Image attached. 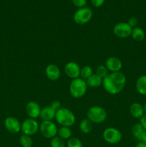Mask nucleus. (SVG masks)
Instances as JSON below:
<instances>
[{"instance_id":"obj_17","label":"nucleus","mask_w":146,"mask_h":147,"mask_svg":"<svg viewBox=\"0 0 146 147\" xmlns=\"http://www.w3.org/2000/svg\"><path fill=\"white\" fill-rule=\"evenodd\" d=\"M102 78L97 76L95 73H93L85 81L88 87L95 88H99L102 85Z\"/></svg>"},{"instance_id":"obj_20","label":"nucleus","mask_w":146,"mask_h":147,"mask_svg":"<svg viewBox=\"0 0 146 147\" xmlns=\"http://www.w3.org/2000/svg\"><path fill=\"white\" fill-rule=\"evenodd\" d=\"M57 135L59 137L62 139L63 140H68L72 137V131L70 127L67 126H61L58 129Z\"/></svg>"},{"instance_id":"obj_4","label":"nucleus","mask_w":146,"mask_h":147,"mask_svg":"<svg viewBox=\"0 0 146 147\" xmlns=\"http://www.w3.org/2000/svg\"><path fill=\"white\" fill-rule=\"evenodd\" d=\"M107 117V113L104 108L99 106H92L87 113V118L94 123H102L105 121Z\"/></svg>"},{"instance_id":"obj_18","label":"nucleus","mask_w":146,"mask_h":147,"mask_svg":"<svg viewBox=\"0 0 146 147\" xmlns=\"http://www.w3.org/2000/svg\"><path fill=\"white\" fill-rule=\"evenodd\" d=\"M136 90L140 95H146V75L140 76L137 78L135 84Z\"/></svg>"},{"instance_id":"obj_28","label":"nucleus","mask_w":146,"mask_h":147,"mask_svg":"<svg viewBox=\"0 0 146 147\" xmlns=\"http://www.w3.org/2000/svg\"><path fill=\"white\" fill-rule=\"evenodd\" d=\"M72 2L79 9L86 7L87 5V0H72Z\"/></svg>"},{"instance_id":"obj_1","label":"nucleus","mask_w":146,"mask_h":147,"mask_svg":"<svg viewBox=\"0 0 146 147\" xmlns=\"http://www.w3.org/2000/svg\"><path fill=\"white\" fill-rule=\"evenodd\" d=\"M126 81L125 75L121 71L110 73L103 79L102 86L108 93L116 95L123 90Z\"/></svg>"},{"instance_id":"obj_2","label":"nucleus","mask_w":146,"mask_h":147,"mask_svg":"<svg viewBox=\"0 0 146 147\" xmlns=\"http://www.w3.org/2000/svg\"><path fill=\"white\" fill-rule=\"evenodd\" d=\"M56 121L61 126L71 127L75 123L76 117L74 113L67 108H60L55 115Z\"/></svg>"},{"instance_id":"obj_9","label":"nucleus","mask_w":146,"mask_h":147,"mask_svg":"<svg viewBox=\"0 0 146 147\" xmlns=\"http://www.w3.org/2000/svg\"><path fill=\"white\" fill-rule=\"evenodd\" d=\"M133 28L127 24V22H119L115 25L113 33L119 38H127L131 36Z\"/></svg>"},{"instance_id":"obj_30","label":"nucleus","mask_w":146,"mask_h":147,"mask_svg":"<svg viewBox=\"0 0 146 147\" xmlns=\"http://www.w3.org/2000/svg\"><path fill=\"white\" fill-rule=\"evenodd\" d=\"M91 3L94 7H100L104 4V0H91Z\"/></svg>"},{"instance_id":"obj_22","label":"nucleus","mask_w":146,"mask_h":147,"mask_svg":"<svg viewBox=\"0 0 146 147\" xmlns=\"http://www.w3.org/2000/svg\"><path fill=\"white\" fill-rule=\"evenodd\" d=\"M19 142L22 147H32L34 144V142L31 136L26 134H22L20 136Z\"/></svg>"},{"instance_id":"obj_16","label":"nucleus","mask_w":146,"mask_h":147,"mask_svg":"<svg viewBox=\"0 0 146 147\" xmlns=\"http://www.w3.org/2000/svg\"><path fill=\"white\" fill-rule=\"evenodd\" d=\"M130 113L133 118L136 119H140L145 114L143 106L140 103H133L130 107Z\"/></svg>"},{"instance_id":"obj_25","label":"nucleus","mask_w":146,"mask_h":147,"mask_svg":"<svg viewBox=\"0 0 146 147\" xmlns=\"http://www.w3.org/2000/svg\"><path fill=\"white\" fill-rule=\"evenodd\" d=\"M50 146L51 147H65L66 144L64 142V140L59 137L58 136H56L51 139Z\"/></svg>"},{"instance_id":"obj_29","label":"nucleus","mask_w":146,"mask_h":147,"mask_svg":"<svg viewBox=\"0 0 146 147\" xmlns=\"http://www.w3.org/2000/svg\"><path fill=\"white\" fill-rule=\"evenodd\" d=\"M137 23H138V20H137V19L135 17H130L128 20V21H127V24H128L132 28H134V27H137Z\"/></svg>"},{"instance_id":"obj_13","label":"nucleus","mask_w":146,"mask_h":147,"mask_svg":"<svg viewBox=\"0 0 146 147\" xmlns=\"http://www.w3.org/2000/svg\"><path fill=\"white\" fill-rule=\"evenodd\" d=\"M26 113L27 116L31 119H36L40 116V113H41V107L35 101H29L26 105Z\"/></svg>"},{"instance_id":"obj_34","label":"nucleus","mask_w":146,"mask_h":147,"mask_svg":"<svg viewBox=\"0 0 146 147\" xmlns=\"http://www.w3.org/2000/svg\"><path fill=\"white\" fill-rule=\"evenodd\" d=\"M135 147H146V143H144V142H139L137 144Z\"/></svg>"},{"instance_id":"obj_32","label":"nucleus","mask_w":146,"mask_h":147,"mask_svg":"<svg viewBox=\"0 0 146 147\" xmlns=\"http://www.w3.org/2000/svg\"><path fill=\"white\" fill-rule=\"evenodd\" d=\"M140 123L142 125L144 130H146V113L143 115L141 119H140Z\"/></svg>"},{"instance_id":"obj_26","label":"nucleus","mask_w":146,"mask_h":147,"mask_svg":"<svg viewBox=\"0 0 146 147\" xmlns=\"http://www.w3.org/2000/svg\"><path fill=\"white\" fill-rule=\"evenodd\" d=\"M95 74L100 77L101 78L104 79L107 75L109 74V71L105 67V65H99L97 66L95 70Z\"/></svg>"},{"instance_id":"obj_7","label":"nucleus","mask_w":146,"mask_h":147,"mask_svg":"<svg viewBox=\"0 0 146 147\" xmlns=\"http://www.w3.org/2000/svg\"><path fill=\"white\" fill-rule=\"evenodd\" d=\"M58 128L52 121H45L40 124V131L46 139H52L57 135Z\"/></svg>"},{"instance_id":"obj_15","label":"nucleus","mask_w":146,"mask_h":147,"mask_svg":"<svg viewBox=\"0 0 146 147\" xmlns=\"http://www.w3.org/2000/svg\"><path fill=\"white\" fill-rule=\"evenodd\" d=\"M57 111L54 109L51 105L46 106V107L42 109L40 118L42 120V121H52L53 119H55V115Z\"/></svg>"},{"instance_id":"obj_24","label":"nucleus","mask_w":146,"mask_h":147,"mask_svg":"<svg viewBox=\"0 0 146 147\" xmlns=\"http://www.w3.org/2000/svg\"><path fill=\"white\" fill-rule=\"evenodd\" d=\"M143 131H144V129L140 123H135L132 128V134L134 136L135 139H137V140L140 139V136Z\"/></svg>"},{"instance_id":"obj_31","label":"nucleus","mask_w":146,"mask_h":147,"mask_svg":"<svg viewBox=\"0 0 146 147\" xmlns=\"http://www.w3.org/2000/svg\"><path fill=\"white\" fill-rule=\"evenodd\" d=\"M51 106L57 111H58L60 108H62L61 103H60V102L58 101V100H54V101H53L52 103H51Z\"/></svg>"},{"instance_id":"obj_6","label":"nucleus","mask_w":146,"mask_h":147,"mask_svg":"<svg viewBox=\"0 0 146 147\" xmlns=\"http://www.w3.org/2000/svg\"><path fill=\"white\" fill-rule=\"evenodd\" d=\"M104 140L110 144H116L120 142L123 139L121 131L116 128L109 127L104 130L102 134Z\"/></svg>"},{"instance_id":"obj_8","label":"nucleus","mask_w":146,"mask_h":147,"mask_svg":"<svg viewBox=\"0 0 146 147\" xmlns=\"http://www.w3.org/2000/svg\"><path fill=\"white\" fill-rule=\"evenodd\" d=\"M39 130H40V124L36 119L29 118L25 119L21 123V131L23 134L31 136L36 134Z\"/></svg>"},{"instance_id":"obj_3","label":"nucleus","mask_w":146,"mask_h":147,"mask_svg":"<svg viewBox=\"0 0 146 147\" xmlns=\"http://www.w3.org/2000/svg\"><path fill=\"white\" fill-rule=\"evenodd\" d=\"M86 81L81 78L73 79L70 84V93L74 98H80L85 95L87 90Z\"/></svg>"},{"instance_id":"obj_35","label":"nucleus","mask_w":146,"mask_h":147,"mask_svg":"<svg viewBox=\"0 0 146 147\" xmlns=\"http://www.w3.org/2000/svg\"><path fill=\"white\" fill-rule=\"evenodd\" d=\"M143 109H144V111H145V113H146V103H145L144 106H143Z\"/></svg>"},{"instance_id":"obj_23","label":"nucleus","mask_w":146,"mask_h":147,"mask_svg":"<svg viewBox=\"0 0 146 147\" xmlns=\"http://www.w3.org/2000/svg\"><path fill=\"white\" fill-rule=\"evenodd\" d=\"M92 74H93V70L90 66L89 65L83 66V67H81V69H80V78H81L83 79V80H86L87 79H88Z\"/></svg>"},{"instance_id":"obj_14","label":"nucleus","mask_w":146,"mask_h":147,"mask_svg":"<svg viewBox=\"0 0 146 147\" xmlns=\"http://www.w3.org/2000/svg\"><path fill=\"white\" fill-rule=\"evenodd\" d=\"M45 73L47 78L51 81H56L58 80L61 75L60 68L54 64H50L46 67Z\"/></svg>"},{"instance_id":"obj_21","label":"nucleus","mask_w":146,"mask_h":147,"mask_svg":"<svg viewBox=\"0 0 146 147\" xmlns=\"http://www.w3.org/2000/svg\"><path fill=\"white\" fill-rule=\"evenodd\" d=\"M80 129L83 134H89L92 129V123L87 118L82 119L80 123Z\"/></svg>"},{"instance_id":"obj_10","label":"nucleus","mask_w":146,"mask_h":147,"mask_svg":"<svg viewBox=\"0 0 146 147\" xmlns=\"http://www.w3.org/2000/svg\"><path fill=\"white\" fill-rule=\"evenodd\" d=\"M4 126L9 132L11 134H18L21 131V123L18 119L14 116H9L4 120Z\"/></svg>"},{"instance_id":"obj_11","label":"nucleus","mask_w":146,"mask_h":147,"mask_svg":"<svg viewBox=\"0 0 146 147\" xmlns=\"http://www.w3.org/2000/svg\"><path fill=\"white\" fill-rule=\"evenodd\" d=\"M80 69L78 64L75 62H69L64 66V73L66 76H68L70 78L75 79L80 78Z\"/></svg>"},{"instance_id":"obj_33","label":"nucleus","mask_w":146,"mask_h":147,"mask_svg":"<svg viewBox=\"0 0 146 147\" xmlns=\"http://www.w3.org/2000/svg\"><path fill=\"white\" fill-rule=\"evenodd\" d=\"M139 141L142 142H144V143H146V130H144V131L143 132V134L140 136Z\"/></svg>"},{"instance_id":"obj_19","label":"nucleus","mask_w":146,"mask_h":147,"mask_svg":"<svg viewBox=\"0 0 146 147\" xmlns=\"http://www.w3.org/2000/svg\"><path fill=\"white\" fill-rule=\"evenodd\" d=\"M131 37H133L135 41L142 42L143 40H144L145 37V33L143 29L139 27H136L133 28Z\"/></svg>"},{"instance_id":"obj_5","label":"nucleus","mask_w":146,"mask_h":147,"mask_svg":"<svg viewBox=\"0 0 146 147\" xmlns=\"http://www.w3.org/2000/svg\"><path fill=\"white\" fill-rule=\"evenodd\" d=\"M93 12L90 8L87 7L80 8L75 11L73 16L74 22L77 24H85L92 18Z\"/></svg>"},{"instance_id":"obj_12","label":"nucleus","mask_w":146,"mask_h":147,"mask_svg":"<svg viewBox=\"0 0 146 147\" xmlns=\"http://www.w3.org/2000/svg\"><path fill=\"white\" fill-rule=\"evenodd\" d=\"M105 67L108 70V71L111 73H116L120 72L123 67V63L121 60L117 57H110L106 60Z\"/></svg>"},{"instance_id":"obj_27","label":"nucleus","mask_w":146,"mask_h":147,"mask_svg":"<svg viewBox=\"0 0 146 147\" xmlns=\"http://www.w3.org/2000/svg\"><path fill=\"white\" fill-rule=\"evenodd\" d=\"M67 147H83L82 143L79 139L76 137H71L67 140Z\"/></svg>"}]
</instances>
